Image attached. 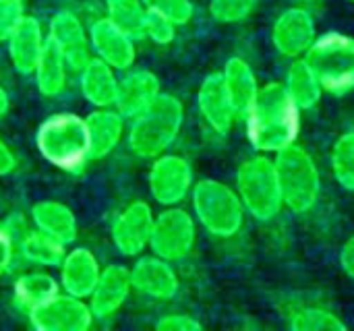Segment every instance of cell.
Here are the masks:
<instances>
[{
  "label": "cell",
  "instance_id": "1",
  "mask_svg": "<svg viewBox=\"0 0 354 331\" xmlns=\"http://www.w3.org/2000/svg\"><path fill=\"white\" fill-rule=\"evenodd\" d=\"M247 137L261 153H278L292 145L301 131V108L288 95L284 83L259 87L245 112Z\"/></svg>",
  "mask_w": 354,
  "mask_h": 331
},
{
  "label": "cell",
  "instance_id": "2",
  "mask_svg": "<svg viewBox=\"0 0 354 331\" xmlns=\"http://www.w3.org/2000/svg\"><path fill=\"white\" fill-rule=\"evenodd\" d=\"M185 122L183 102L170 93H160L153 104L131 120L129 129V147L139 158H158L166 153Z\"/></svg>",
  "mask_w": 354,
  "mask_h": 331
},
{
  "label": "cell",
  "instance_id": "3",
  "mask_svg": "<svg viewBox=\"0 0 354 331\" xmlns=\"http://www.w3.org/2000/svg\"><path fill=\"white\" fill-rule=\"evenodd\" d=\"M37 149L52 166L73 172L89 160V137L85 118L62 112L41 122L35 135Z\"/></svg>",
  "mask_w": 354,
  "mask_h": 331
},
{
  "label": "cell",
  "instance_id": "4",
  "mask_svg": "<svg viewBox=\"0 0 354 331\" xmlns=\"http://www.w3.org/2000/svg\"><path fill=\"white\" fill-rule=\"evenodd\" d=\"M276 170L284 207L297 216L311 211L322 195V176L315 160L292 143L276 153Z\"/></svg>",
  "mask_w": 354,
  "mask_h": 331
},
{
  "label": "cell",
  "instance_id": "5",
  "mask_svg": "<svg viewBox=\"0 0 354 331\" xmlns=\"http://www.w3.org/2000/svg\"><path fill=\"white\" fill-rule=\"evenodd\" d=\"M236 193L245 211L257 222L274 220L284 207L276 162L268 155H255L243 162L236 172Z\"/></svg>",
  "mask_w": 354,
  "mask_h": 331
},
{
  "label": "cell",
  "instance_id": "6",
  "mask_svg": "<svg viewBox=\"0 0 354 331\" xmlns=\"http://www.w3.org/2000/svg\"><path fill=\"white\" fill-rule=\"evenodd\" d=\"M199 224L218 238H232L245 224V205L236 191L218 180H201L191 191Z\"/></svg>",
  "mask_w": 354,
  "mask_h": 331
},
{
  "label": "cell",
  "instance_id": "7",
  "mask_svg": "<svg viewBox=\"0 0 354 331\" xmlns=\"http://www.w3.org/2000/svg\"><path fill=\"white\" fill-rule=\"evenodd\" d=\"M324 91L346 93L354 89V37L330 31L313 41L305 54Z\"/></svg>",
  "mask_w": 354,
  "mask_h": 331
},
{
  "label": "cell",
  "instance_id": "8",
  "mask_svg": "<svg viewBox=\"0 0 354 331\" xmlns=\"http://www.w3.org/2000/svg\"><path fill=\"white\" fill-rule=\"evenodd\" d=\"M195 240H197V226L195 220L185 209H178L174 205L153 220V228L149 236V249L153 251V255L170 263L180 261L193 251Z\"/></svg>",
  "mask_w": 354,
  "mask_h": 331
},
{
  "label": "cell",
  "instance_id": "9",
  "mask_svg": "<svg viewBox=\"0 0 354 331\" xmlns=\"http://www.w3.org/2000/svg\"><path fill=\"white\" fill-rule=\"evenodd\" d=\"M191 191L193 168L185 158L174 153H162L153 158L149 170V193L160 205L174 207L185 201Z\"/></svg>",
  "mask_w": 354,
  "mask_h": 331
},
{
  "label": "cell",
  "instance_id": "10",
  "mask_svg": "<svg viewBox=\"0 0 354 331\" xmlns=\"http://www.w3.org/2000/svg\"><path fill=\"white\" fill-rule=\"evenodd\" d=\"M29 321L39 331H85L93 323V313L83 299L56 294L29 311Z\"/></svg>",
  "mask_w": 354,
  "mask_h": 331
},
{
  "label": "cell",
  "instance_id": "11",
  "mask_svg": "<svg viewBox=\"0 0 354 331\" xmlns=\"http://www.w3.org/2000/svg\"><path fill=\"white\" fill-rule=\"evenodd\" d=\"M317 39V27L311 12L303 6L286 8L272 27L274 48L288 58H301Z\"/></svg>",
  "mask_w": 354,
  "mask_h": 331
},
{
  "label": "cell",
  "instance_id": "12",
  "mask_svg": "<svg viewBox=\"0 0 354 331\" xmlns=\"http://www.w3.org/2000/svg\"><path fill=\"white\" fill-rule=\"evenodd\" d=\"M153 211L149 203L135 201L127 205L112 226V240L124 257H137L149 247V236L153 228Z\"/></svg>",
  "mask_w": 354,
  "mask_h": 331
},
{
  "label": "cell",
  "instance_id": "13",
  "mask_svg": "<svg viewBox=\"0 0 354 331\" xmlns=\"http://www.w3.org/2000/svg\"><path fill=\"white\" fill-rule=\"evenodd\" d=\"M48 41L60 52L66 66L73 70H81L91 58L89 33L85 31L79 17L71 10H60L52 17Z\"/></svg>",
  "mask_w": 354,
  "mask_h": 331
},
{
  "label": "cell",
  "instance_id": "14",
  "mask_svg": "<svg viewBox=\"0 0 354 331\" xmlns=\"http://www.w3.org/2000/svg\"><path fill=\"white\" fill-rule=\"evenodd\" d=\"M89 46L100 60L114 70H129L135 64V44L129 33L118 29L108 17L97 19L89 29Z\"/></svg>",
  "mask_w": 354,
  "mask_h": 331
},
{
  "label": "cell",
  "instance_id": "15",
  "mask_svg": "<svg viewBox=\"0 0 354 331\" xmlns=\"http://www.w3.org/2000/svg\"><path fill=\"white\" fill-rule=\"evenodd\" d=\"M197 106L212 131H216L218 135H228L232 131L239 112L226 89L222 73H212L203 79L197 93Z\"/></svg>",
  "mask_w": 354,
  "mask_h": 331
},
{
  "label": "cell",
  "instance_id": "16",
  "mask_svg": "<svg viewBox=\"0 0 354 331\" xmlns=\"http://www.w3.org/2000/svg\"><path fill=\"white\" fill-rule=\"evenodd\" d=\"M131 290H133L131 269H127L122 265L104 267L93 292L89 294V309H91L93 317L108 319V317L116 315L122 309V305L127 303Z\"/></svg>",
  "mask_w": 354,
  "mask_h": 331
},
{
  "label": "cell",
  "instance_id": "17",
  "mask_svg": "<svg viewBox=\"0 0 354 331\" xmlns=\"http://www.w3.org/2000/svg\"><path fill=\"white\" fill-rule=\"evenodd\" d=\"M131 282L135 290L158 301H170L178 292V276L174 274L170 261L158 255L141 257L131 267Z\"/></svg>",
  "mask_w": 354,
  "mask_h": 331
},
{
  "label": "cell",
  "instance_id": "18",
  "mask_svg": "<svg viewBox=\"0 0 354 331\" xmlns=\"http://www.w3.org/2000/svg\"><path fill=\"white\" fill-rule=\"evenodd\" d=\"M160 93V79L151 70L135 68L118 79V95L114 106L120 116L133 120L135 116L145 112Z\"/></svg>",
  "mask_w": 354,
  "mask_h": 331
},
{
  "label": "cell",
  "instance_id": "19",
  "mask_svg": "<svg viewBox=\"0 0 354 331\" xmlns=\"http://www.w3.org/2000/svg\"><path fill=\"white\" fill-rule=\"evenodd\" d=\"M60 288L77 299H89L97 280L100 263L89 249H73L60 261Z\"/></svg>",
  "mask_w": 354,
  "mask_h": 331
},
{
  "label": "cell",
  "instance_id": "20",
  "mask_svg": "<svg viewBox=\"0 0 354 331\" xmlns=\"http://www.w3.org/2000/svg\"><path fill=\"white\" fill-rule=\"evenodd\" d=\"M6 41H8V56L15 70H19L21 75H33L48 41V37H44L39 21L25 15Z\"/></svg>",
  "mask_w": 354,
  "mask_h": 331
},
{
  "label": "cell",
  "instance_id": "21",
  "mask_svg": "<svg viewBox=\"0 0 354 331\" xmlns=\"http://www.w3.org/2000/svg\"><path fill=\"white\" fill-rule=\"evenodd\" d=\"M89 137V158L100 160L110 155L124 135V116L112 108H97L85 118Z\"/></svg>",
  "mask_w": 354,
  "mask_h": 331
},
{
  "label": "cell",
  "instance_id": "22",
  "mask_svg": "<svg viewBox=\"0 0 354 331\" xmlns=\"http://www.w3.org/2000/svg\"><path fill=\"white\" fill-rule=\"evenodd\" d=\"M81 93L95 108H112L118 95V79L110 64L89 58L81 68Z\"/></svg>",
  "mask_w": 354,
  "mask_h": 331
},
{
  "label": "cell",
  "instance_id": "23",
  "mask_svg": "<svg viewBox=\"0 0 354 331\" xmlns=\"http://www.w3.org/2000/svg\"><path fill=\"white\" fill-rule=\"evenodd\" d=\"M33 224L39 232L71 245L77 238V218L71 207L60 201H39L31 207Z\"/></svg>",
  "mask_w": 354,
  "mask_h": 331
},
{
  "label": "cell",
  "instance_id": "24",
  "mask_svg": "<svg viewBox=\"0 0 354 331\" xmlns=\"http://www.w3.org/2000/svg\"><path fill=\"white\" fill-rule=\"evenodd\" d=\"M224 83H226V89L232 97V104L239 112V116L249 110V106L253 104L257 91H259V85H257V77L251 68V64L243 58H230L224 66Z\"/></svg>",
  "mask_w": 354,
  "mask_h": 331
},
{
  "label": "cell",
  "instance_id": "25",
  "mask_svg": "<svg viewBox=\"0 0 354 331\" xmlns=\"http://www.w3.org/2000/svg\"><path fill=\"white\" fill-rule=\"evenodd\" d=\"M288 95L301 110H311L322 102L324 87L313 73V68L307 64L305 58H297L292 66L286 73V83H284Z\"/></svg>",
  "mask_w": 354,
  "mask_h": 331
},
{
  "label": "cell",
  "instance_id": "26",
  "mask_svg": "<svg viewBox=\"0 0 354 331\" xmlns=\"http://www.w3.org/2000/svg\"><path fill=\"white\" fill-rule=\"evenodd\" d=\"M35 75V83L41 95L46 97H56L64 91L66 87V79H68V66L64 62V58L60 56V52L46 41L44 54L33 70Z\"/></svg>",
  "mask_w": 354,
  "mask_h": 331
},
{
  "label": "cell",
  "instance_id": "27",
  "mask_svg": "<svg viewBox=\"0 0 354 331\" xmlns=\"http://www.w3.org/2000/svg\"><path fill=\"white\" fill-rule=\"evenodd\" d=\"M19 251L29 263L39 267H58L66 255V245L58 243L56 238L35 230H29L19 240Z\"/></svg>",
  "mask_w": 354,
  "mask_h": 331
},
{
  "label": "cell",
  "instance_id": "28",
  "mask_svg": "<svg viewBox=\"0 0 354 331\" xmlns=\"http://www.w3.org/2000/svg\"><path fill=\"white\" fill-rule=\"evenodd\" d=\"M60 290L58 282L48 276V274H25L15 282V299L21 307H25L27 311L44 305L46 301H50L52 296H56Z\"/></svg>",
  "mask_w": 354,
  "mask_h": 331
},
{
  "label": "cell",
  "instance_id": "29",
  "mask_svg": "<svg viewBox=\"0 0 354 331\" xmlns=\"http://www.w3.org/2000/svg\"><path fill=\"white\" fill-rule=\"evenodd\" d=\"M108 19L131 37L143 35L147 8L141 0H106Z\"/></svg>",
  "mask_w": 354,
  "mask_h": 331
},
{
  "label": "cell",
  "instance_id": "30",
  "mask_svg": "<svg viewBox=\"0 0 354 331\" xmlns=\"http://www.w3.org/2000/svg\"><path fill=\"white\" fill-rule=\"evenodd\" d=\"M332 172L336 182L354 193V131L338 137L332 149Z\"/></svg>",
  "mask_w": 354,
  "mask_h": 331
},
{
  "label": "cell",
  "instance_id": "31",
  "mask_svg": "<svg viewBox=\"0 0 354 331\" xmlns=\"http://www.w3.org/2000/svg\"><path fill=\"white\" fill-rule=\"evenodd\" d=\"M290 328L295 331H346V323L326 309L307 307L295 313Z\"/></svg>",
  "mask_w": 354,
  "mask_h": 331
},
{
  "label": "cell",
  "instance_id": "32",
  "mask_svg": "<svg viewBox=\"0 0 354 331\" xmlns=\"http://www.w3.org/2000/svg\"><path fill=\"white\" fill-rule=\"evenodd\" d=\"M257 6V0H209V12L218 23L232 25L245 21Z\"/></svg>",
  "mask_w": 354,
  "mask_h": 331
},
{
  "label": "cell",
  "instance_id": "33",
  "mask_svg": "<svg viewBox=\"0 0 354 331\" xmlns=\"http://www.w3.org/2000/svg\"><path fill=\"white\" fill-rule=\"evenodd\" d=\"M141 2L149 12H156L174 25H187L195 12L191 0H141Z\"/></svg>",
  "mask_w": 354,
  "mask_h": 331
},
{
  "label": "cell",
  "instance_id": "34",
  "mask_svg": "<svg viewBox=\"0 0 354 331\" xmlns=\"http://www.w3.org/2000/svg\"><path fill=\"white\" fill-rule=\"evenodd\" d=\"M143 35L149 37L153 44H160V46H166L174 39L176 35V25L170 23L168 19L156 15V12H149L147 10V19H145V25H143Z\"/></svg>",
  "mask_w": 354,
  "mask_h": 331
},
{
  "label": "cell",
  "instance_id": "35",
  "mask_svg": "<svg viewBox=\"0 0 354 331\" xmlns=\"http://www.w3.org/2000/svg\"><path fill=\"white\" fill-rule=\"evenodd\" d=\"M25 17L23 0H0V41H6Z\"/></svg>",
  "mask_w": 354,
  "mask_h": 331
},
{
  "label": "cell",
  "instance_id": "36",
  "mask_svg": "<svg viewBox=\"0 0 354 331\" xmlns=\"http://www.w3.org/2000/svg\"><path fill=\"white\" fill-rule=\"evenodd\" d=\"M156 328L160 331H199L201 323L197 319H193L191 315H168L162 317Z\"/></svg>",
  "mask_w": 354,
  "mask_h": 331
},
{
  "label": "cell",
  "instance_id": "37",
  "mask_svg": "<svg viewBox=\"0 0 354 331\" xmlns=\"http://www.w3.org/2000/svg\"><path fill=\"white\" fill-rule=\"evenodd\" d=\"M15 253V238L8 232V228L0 226V276L8 269Z\"/></svg>",
  "mask_w": 354,
  "mask_h": 331
},
{
  "label": "cell",
  "instance_id": "38",
  "mask_svg": "<svg viewBox=\"0 0 354 331\" xmlns=\"http://www.w3.org/2000/svg\"><path fill=\"white\" fill-rule=\"evenodd\" d=\"M17 170V158L12 149L0 139V176H6Z\"/></svg>",
  "mask_w": 354,
  "mask_h": 331
},
{
  "label": "cell",
  "instance_id": "39",
  "mask_svg": "<svg viewBox=\"0 0 354 331\" xmlns=\"http://www.w3.org/2000/svg\"><path fill=\"white\" fill-rule=\"evenodd\" d=\"M340 265H342L344 274L354 280V236H351V238L344 243V247H342V253H340Z\"/></svg>",
  "mask_w": 354,
  "mask_h": 331
},
{
  "label": "cell",
  "instance_id": "40",
  "mask_svg": "<svg viewBox=\"0 0 354 331\" xmlns=\"http://www.w3.org/2000/svg\"><path fill=\"white\" fill-rule=\"evenodd\" d=\"M6 112H8V95H6L4 87L0 85V120L4 118Z\"/></svg>",
  "mask_w": 354,
  "mask_h": 331
},
{
  "label": "cell",
  "instance_id": "41",
  "mask_svg": "<svg viewBox=\"0 0 354 331\" xmlns=\"http://www.w3.org/2000/svg\"><path fill=\"white\" fill-rule=\"evenodd\" d=\"M301 2H315V0H301Z\"/></svg>",
  "mask_w": 354,
  "mask_h": 331
},
{
  "label": "cell",
  "instance_id": "42",
  "mask_svg": "<svg viewBox=\"0 0 354 331\" xmlns=\"http://www.w3.org/2000/svg\"><path fill=\"white\" fill-rule=\"evenodd\" d=\"M351 2H354V0H351Z\"/></svg>",
  "mask_w": 354,
  "mask_h": 331
}]
</instances>
